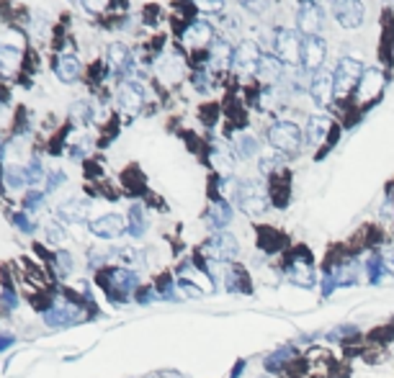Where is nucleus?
I'll return each mask as SVG.
<instances>
[{
    "label": "nucleus",
    "instance_id": "nucleus-21",
    "mask_svg": "<svg viewBox=\"0 0 394 378\" xmlns=\"http://www.w3.org/2000/svg\"><path fill=\"white\" fill-rule=\"evenodd\" d=\"M384 83H387V78H384V73H381L379 67H366L364 75H361V83H358V101H374L376 95L384 90Z\"/></svg>",
    "mask_w": 394,
    "mask_h": 378
},
{
    "label": "nucleus",
    "instance_id": "nucleus-15",
    "mask_svg": "<svg viewBox=\"0 0 394 378\" xmlns=\"http://www.w3.org/2000/svg\"><path fill=\"white\" fill-rule=\"evenodd\" d=\"M88 226H90V234H95L98 240H117L126 232V221L121 214H103Z\"/></svg>",
    "mask_w": 394,
    "mask_h": 378
},
{
    "label": "nucleus",
    "instance_id": "nucleus-52",
    "mask_svg": "<svg viewBox=\"0 0 394 378\" xmlns=\"http://www.w3.org/2000/svg\"><path fill=\"white\" fill-rule=\"evenodd\" d=\"M0 111H3V101H0Z\"/></svg>",
    "mask_w": 394,
    "mask_h": 378
},
{
    "label": "nucleus",
    "instance_id": "nucleus-36",
    "mask_svg": "<svg viewBox=\"0 0 394 378\" xmlns=\"http://www.w3.org/2000/svg\"><path fill=\"white\" fill-rule=\"evenodd\" d=\"M26 175H29V185H39V183L47 178V173H44V165H42V157H31V162L26 165Z\"/></svg>",
    "mask_w": 394,
    "mask_h": 378
},
{
    "label": "nucleus",
    "instance_id": "nucleus-32",
    "mask_svg": "<svg viewBox=\"0 0 394 378\" xmlns=\"http://www.w3.org/2000/svg\"><path fill=\"white\" fill-rule=\"evenodd\" d=\"M52 265H54L59 276H70L73 273V255L67 252V250H57V252L52 255Z\"/></svg>",
    "mask_w": 394,
    "mask_h": 378
},
{
    "label": "nucleus",
    "instance_id": "nucleus-9",
    "mask_svg": "<svg viewBox=\"0 0 394 378\" xmlns=\"http://www.w3.org/2000/svg\"><path fill=\"white\" fill-rule=\"evenodd\" d=\"M83 306L70 298V301H62V304H54L49 312H44V324L52 329H65V327H73L78 322H83Z\"/></svg>",
    "mask_w": 394,
    "mask_h": 378
},
{
    "label": "nucleus",
    "instance_id": "nucleus-47",
    "mask_svg": "<svg viewBox=\"0 0 394 378\" xmlns=\"http://www.w3.org/2000/svg\"><path fill=\"white\" fill-rule=\"evenodd\" d=\"M155 298H157V291H153V288H142V291L137 293L139 304H150V301H155Z\"/></svg>",
    "mask_w": 394,
    "mask_h": 378
},
{
    "label": "nucleus",
    "instance_id": "nucleus-17",
    "mask_svg": "<svg viewBox=\"0 0 394 378\" xmlns=\"http://www.w3.org/2000/svg\"><path fill=\"white\" fill-rule=\"evenodd\" d=\"M256 78L261 83H265L268 87L270 85H278V83L286 78V65L276 57V54H270V51H263L261 62H258Z\"/></svg>",
    "mask_w": 394,
    "mask_h": 378
},
{
    "label": "nucleus",
    "instance_id": "nucleus-48",
    "mask_svg": "<svg viewBox=\"0 0 394 378\" xmlns=\"http://www.w3.org/2000/svg\"><path fill=\"white\" fill-rule=\"evenodd\" d=\"M381 257H384V268H387L389 273H394V245L384 250V252H381Z\"/></svg>",
    "mask_w": 394,
    "mask_h": 378
},
{
    "label": "nucleus",
    "instance_id": "nucleus-24",
    "mask_svg": "<svg viewBox=\"0 0 394 378\" xmlns=\"http://www.w3.org/2000/svg\"><path fill=\"white\" fill-rule=\"evenodd\" d=\"M155 73L165 83H178L183 78V59L178 54H162L155 65Z\"/></svg>",
    "mask_w": 394,
    "mask_h": 378
},
{
    "label": "nucleus",
    "instance_id": "nucleus-43",
    "mask_svg": "<svg viewBox=\"0 0 394 378\" xmlns=\"http://www.w3.org/2000/svg\"><path fill=\"white\" fill-rule=\"evenodd\" d=\"M88 150H90V142H88V137H83L80 142H75V145L70 147V157H73V160H83L88 154Z\"/></svg>",
    "mask_w": 394,
    "mask_h": 378
},
{
    "label": "nucleus",
    "instance_id": "nucleus-26",
    "mask_svg": "<svg viewBox=\"0 0 394 378\" xmlns=\"http://www.w3.org/2000/svg\"><path fill=\"white\" fill-rule=\"evenodd\" d=\"M232 147H234V157H240V160H250V157H256L258 154L261 142H258L253 134H237Z\"/></svg>",
    "mask_w": 394,
    "mask_h": 378
},
{
    "label": "nucleus",
    "instance_id": "nucleus-39",
    "mask_svg": "<svg viewBox=\"0 0 394 378\" xmlns=\"http://www.w3.org/2000/svg\"><path fill=\"white\" fill-rule=\"evenodd\" d=\"M16 306H18V293L13 288H6V291L0 293V312L3 314L16 312Z\"/></svg>",
    "mask_w": 394,
    "mask_h": 378
},
{
    "label": "nucleus",
    "instance_id": "nucleus-19",
    "mask_svg": "<svg viewBox=\"0 0 394 378\" xmlns=\"http://www.w3.org/2000/svg\"><path fill=\"white\" fill-rule=\"evenodd\" d=\"M330 131H333V118L328 114H312V116L306 118V126H304V139L309 147H322L325 145V139L330 137Z\"/></svg>",
    "mask_w": 394,
    "mask_h": 378
},
{
    "label": "nucleus",
    "instance_id": "nucleus-13",
    "mask_svg": "<svg viewBox=\"0 0 394 378\" xmlns=\"http://www.w3.org/2000/svg\"><path fill=\"white\" fill-rule=\"evenodd\" d=\"M328 59V42L322 37H304V47H302V62L299 67H304L306 73H320L322 65Z\"/></svg>",
    "mask_w": 394,
    "mask_h": 378
},
{
    "label": "nucleus",
    "instance_id": "nucleus-8",
    "mask_svg": "<svg viewBox=\"0 0 394 378\" xmlns=\"http://www.w3.org/2000/svg\"><path fill=\"white\" fill-rule=\"evenodd\" d=\"M261 57H263L261 44L253 42V39H242V42L234 47L232 70L240 75V78H256L258 62H261Z\"/></svg>",
    "mask_w": 394,
    "mask_h": 378
},
{
    "label": "nucleus",
    "instance_id": "nucleus-30",
    "mask_svg": "<svg viewBox=\"0 0 394 378\" xmlns=\"http://www.w3.org/2000/svg\"><path fill=\"white\" fill-rule=\"evenodd\" d=\"M234 154L227 150V147H217L212 152V162H214V168L219 170L222 175H229L232 173V168H234V160H232Z\"/></svg>",
    "mask_w": 394,
    "mask_h": 378
},
{
    "label": "nucleus",
    "instance_id": "nucleus-35",
    "mask_svg": "<svg viewBox=\"0 0 394 378\" xmlns=\"http://www.w3.org/2000/svg\"><path fill=\"white\" fill-rule=\"evenodd\" d=\"M44 201H47V193H44V190H29V193H26V198H23V211H26V214L42 211Z\"/></svg>",
    "mask_w": 394,
    "mask_h": 378
},
{
    "label": "nucleus",
    "instance_id": "nucleus-25",
    "mask_svg": "<svg viewBox=\"0 0 394 378\" xmlns=\"http://www.w3.org/2000/svg\"><path fill=\"white\" fill-rule=\"evenodd\" d=\"M229 221H232V206L227 204L225 198L212 201V206L206 211V224L217 232H225V226H229Z\"/></svg>",
    "mask_w": 394,
    "mask_h": 378
},
{
    "label": "nucleus",
    "instance_id": "nucleus-54",
    "mask_svg": "<svg viewBox=\"0 0 394 378\" xmlns=\"http://www.w3.org/2000/svg\"><path fill=\"white\" fill-rule=\"evenodd\" d=\"M263 378H268V376H263Z\"/></svg>",
    "mask_w": 394,
    "mask_h": 378
},
{
    "label": "nucleus",
    "instance_id": "nucleus-27",
    "mask_svg": "<svg viewBox=\"0 0 394 378\" xmlns=\"http://www.w3.org/2000/svg\"><path fill=\"white\" fill-rule=\"evenodd\" d=\"M3 181H6L8 190H23L29 185V175H26V168L23 165H8L3 170Z\"/></svg>",
    "mask_w": 394,
    "mask_h": 378
},
{
    "label": "nucleus",
    "instance_id": "nucleus-4",
    "mask_svg": "<svg viewBox=\"0 0 394 378\" xmlns=\"http://www.w3.org/2000/svg\"><path fill=\"white\" fill-rule=\"evenodd\" d=\"M302 47H304V37L299 34V29H276L273 34V49H276V57L284 62V65L299 67L302 62Z\"/></svg>",
    "mask_w": 394,
    "mask_h": 378
},
{
    "label": "nucleus",
    "instance_id": "nucleus-18",
    "mask_svg": "<svg viewBox=\"0 0 394 378\" xmlns=\"http://www.w3.org/2000/svg\"><path fill=\"white\" fill-rule=\"evenodd\" d=\"M232 62H234V49L232 44L227 42V39H217L212 44V49H209V59H206V67L212 70V73L222 75L227 70H232Z\"/></svg>",
    "mask_w": 394,
    "mask_h": 378
},
{
    "label": "nucleus",
    "instance_id": "nucleus-34",
    "mask_svg": "<svg viewBox=\"0 0 394 378\" xmlns=\"http://www.w3.org/2000/svg\"><path fill=\"white\" fill-rule=\"evenodd\" d=\"M292 358H294V350L292 348L276 350L273 355L265 358V368H268V371H281V368H284V365L289 363Z\"/></svg>",
    "mask_w": 394,
    "mask_h": 378
},
{
    "label": "nucleus",
    "instance_id": "nucleus-51",
    "mask_svg": "<svg viewBox=\"0 0 394 378\" xmlns=\"http://www.w3.org/2000/svg\"><path fill=\"white\" fill-rule=\"evenodd\" d=\"M0 59H3V49H0Z\"/></svg>",
    "mask_w": 394,
    "mask_h": 378
},
{
    "label": "nucleus",
    "instance_id": "nucleus-45",
    "mask_svg": "<svg viewBox=\"0 0 394 378\" xmlns=\"http://www.w3.org/2000/svg\"><path fill=\"white\" fill-rule=\"evenodd\" d=\"M338 288V281L333 276V270H325V278H322V296H333V291Z\"/></svg>",
    "mask_w": 394,
    "mask_h": 378
},
{
    "label": "nucleus",
    "instance_id": "nucleus-50",
    "mask_svg": "<svg viewBox=\"0 0 394 378\" xmlns=\"http://www.w3.org/2000/svg\"><path fill=\"white\" fill-rule=\"evenodd\" d=\"M67 3H80V0H67Z\"/></svg>",
    "mask_w": 394,
    "mask_h": 378
},
{
    "label": "nucleus",
    "instance_id": "nucleus-53",
    "mask_svg": "<svg viewBox=\"0 0 394 378\" xmlns=\"http://www.w3.org/2000/svg\"><path fill=\"white\" fill-rule=\"evenodd\" d=\"M389 3H394V0H389Z\"/></svg>",
    "mask_w": 394,
    "mask_h": 378
},
{
    "label": "nucleus",
    "instance_id": "nucleus-46",
    "mask_svg": "<svg viewBox=\"0 0 394 378\" xmlns=\"http://www.w3.org/2000/svg\"><path fill=\"white\" fill-rule=\"evenodd\" d=\"M193 85H196V90H201V93H209V75L196 73L193 75Z\"/></svg>",
    "mask_w": 394,
    "mask_h": 378
},
{
    "label": "nucleus",
    "instance_id": "nucleus-14",
    "mask_svg": "<svg viewBox=\"0 0 394 378\" xmlns=\"http://www.w3.org/2000/svg\"><path fill=\"white\" fill-rule=\"evenodd\" d=\"M106 62H109V70L117 75L119 80H126V75L134 70V54H131V49L124 42L109 44V49H106Z\"/></svg>",
    "mask_w": 394,
    "mask_h": 378
},
{
    "label": "nucleus",
    "instance_id": "nucleus-10",
    "mask_svg": "<svg viewBox=\"0 0 394 378\" xmlns=\"http://www.w3.org/2000/svg\"><path fill=\"white\" fill-rule=\"evenodd\" d=\"M333 18L345 31L361 29L366 23V6L361 0H333Z\"/></svg>",
    "mask_w": 394,
    "mask_h": 378
},
{
    "label": "nucleus",
    "instance_id": "nucleus-2",
    "mask_svg": "<svg viewBox=\"0 0 394 378\" xmlns=\"http://www.w3.org/2000/svg\"><path fill=\"white\" fill-rule=\"evenodd\" d=\"M265 137H268V145L273 147L278 154H294V152H299L304 131L294 124V121H276V124L268 126Z\"/></svg>",
    "mask_w": 394,
    "mask_h": 378
},
{
    "label": "nucleus",
    "instance_id": "nucleus-33",
    "mask_svg": "<svg viewBox=\"0 0 394 378\" xmlns=\"http://www.w3.org/2000/svg\"><path fill=\"white\" fill-rule=\"evenodd\" d=\"M284 168V154H263L261 160H258V170L263 175H273L276 170Z\"/></svg>",
    "mask_w": 394,
    "mask_h": 378
},
{
    "label": "nucleus",
    "instance_id": "nucleus-42",
    "mask_svg": "<svg viewBox=\"0 0 394 378\" xmlns=\"http://www.w3.org/2000/svg\"><path fill=\"white\" fill-rule=\"evenodd\" d=\"M111 0H80V6L85 8L90 16H101L106 8H109Z\"/></svg>",
    "mask_w": 394,
    "mask_h": 378
},
{
    "label": "nucleus",
    "instance_id": "nucleus-29",
    "mask_svg": "<svg viewBox=\"0 0 394 378\" xmlns=\"http://www.w3.org/2000/svg\"><path fill=\"white\" fill-rule=\"evenodd\" d=\"M225 288L229 293H250V284H248V276H245V270H227L225 273Z\"/></svg>",
    "mask_w": 394,
    "mask_h": 378
},
{
    "label": "nucleus",
    "instance_id": "nucleus-6",
    "mask_svg": "<svg viewBox=\"0 0 394 378\" xmlns=\"http://www.w3.org/2000/svg\"><path fill=\"white\" fill-rule=\"evenodd\" d=\"M297 29L302 37H320L325 29V8L317 0H302L297 8Z\"/></svg>",
    "mask_w": 394,
    "mask_h": 378
},
{
    "label": "nucleus",
    "instance_id": "nucleus-40",
    "mask_svg": "<svg viewBox=\"0 0 394 378\" xmlns=\"http://www.w3.org/2000/svg\"><path fill=\"white\" fill-rule=\"evenodd\" d=\"M240 3H242V8H245L248 13L261 16V13H265V11H268L273 0H240Z\"/></svg>",
    "mask_w": 394,
    "mask_h": 378
},
{
    "label": "nucleus",
    "instance_id": "nucleus-16",
    "mask_svg": "<svg viewBox=\"0 0 394 378\" xmlns=\"http://www.w3.org/2000/svg\"><path fill=\"white\" fill-rule=\"evenodd\" d=\"M309 98H312L317 106H328L333 98H335V83H333V73L330 70H320V73L312 75L309 80Z\"/></svg>",
    "mask_w": 394,
    "mask_h": 378
},
{
    "label": "nucleus",
    "instance_id": "nucleus-37",
    "mask_svg": "<svg viewBox=\"0 0 394 378\" xmlns=\"http://www.w3.org/2000/svg\"><path fill=\"white\" fill-rule=\"evenodd\" d=\"M65 183H67L65 170H49V173H47V185H44V193H54V190L62 188Z\"/></svg>",
    "mask_w": 394,
    "mask_h": 378
},
{
    "label": "nucleus",
    "instance_id": "nucleus-5",
    "mask_svg": "<svg viewBox=\"0 0 394 378\" xmlns=\"http://www.w3.org/2000/svg\"><path fill=\"white\" fill-rule=\"evenodd\" d=\"M201 252H204L206 260L222 265V262H229L240 255V242H237V237L229 232H214L212 237L206 240L204 248H201Z\"/></svg>",
    "mask_w": 394,
    "mask_h": 378
},
{
    "label": "nucleus",
    "instance_id": "nucleus-49",
    "mask_svg": "<svg viewBox=\"0 0 394 378\" xmlns=\"http://www.w3.org/2000/svg\"><path fill=\"white\" fill-rule=\"evenodd\" d=\"M11 345H16L13 335H0V353H3V350H8Z\"/></svg>",
    "mask_w": 394,
    "mask_h": 378
},
{
    "label": "nucleus",
    "instance_id": "nucleus-41",
    "mask_svg": "<svg viewBox=\"0 0 394 378\" xmlns=\"http://www.w3.org/2000/svg\"><path fill=\"white\" fill-rule=\"evenodd\" d=\"M65 240H67V234L62 226L54 224V221L47 224V242H49V245H59V242H65Z\"/></svg>",
    "mask_w": 394,
    "mask_h": 378
},
{
    "label": "nucleus",
    "instance_id": "nucleus-20",
    "mask_svg": "<svg viewBox=\"0 0 394 378\" xmlns=\"http://www.w3.org/2000/svg\"><path fill=\"white\" fill-rule=\"evenodd\" d=\"M183 44L191 47V49H204L209 44H214V26L204 18H196L191 23L189 29L183 31Z\"/></svg>",
    "mask_w": 394,
    "mask_h": 378
},
{
    "label": "nucleus",
    "instance_id": "nucleus-3",
    "mask_svg": "<svg viewBox=\"0 0 394 378\" xmlns=\"http://www.w3.org/2000/svg\"><path fill=\"white\" fill-rule=\"evenodd\" d=\"M366 67L353 57H340L338 67L333 70V83H335V98L338 101H345L353 90L361 83V75H364Z\"/></svg>",
    "mask_w": 394,
    "mask_h": 378
},
{
    "label": "nucleus",
    "instance_id": "nucleus-23",
    "mask_svg": "<svg viewBox=\"0 0 394 378\" xmlns=\"http://www.w3.org/2000/svg\"><path fill=\"white\" fill-rule=\"evenodd\" d=\"M88 211H90V201L85 198H67L57 206V217L67 224H83L88 219Z\"/></svg>",
    "mask_w": 394,
    "mask_h": 378
},
{
    "label": "nucleus",
    "instance_id": "nucleus-44",
    "mask_svg": "<svg viewBox=\"0 0 394 378\" xmlns=\"http://www.w3.org/2000/svg\"><path fill=\"white\" fill-rule=\"evenodd\" d=\"M196 3V8H201V11H209V13H219L222 8H225L227 0H193Z\"/></svg>",
    "mask_w": 394,
    "mask_h": 378
},
{
    "label": "nucleus",
    "instance_id": "nucleus-12",
    "mask_svg": "<svg viewBox=\"0 0 394 378\" xmlns=\"http://www.w3.org/2000/svg\"><path fill=\"white\" fill-rule=\"evenodd\" d=\"M117 106L124 114H137L145 106V85L139 80H121V85L117 87Z\"/></svg>",
    "mask_w": 394,
    "mask_h": 378
},
{
    "label": "nucleus",
    "instance_id": "nucleus-11",
    "mask_svg": "<svg viewBox=\"0 0 394 378\" xmlns=\"http://www.w3.org/2000/svg\"><path fill=\"white\" fill-rule=\"evenodd\" d=\"M52 73H54V78H57L59 83L73 85V83L80 80V75H83L80 57H78V54H73V51H59V54H54Z\"/></svg>",
    "mask_w": 394,
    "mask_h": 378
},
{
    "label": "nucleus",
    "instance_id": "nucleus-28",
    "mask_svg": "<svg viewBox=\"0 0 394 378\" xmlns=\"http://www.w3.org/2000/svg\"><path fill=\"white\" fill-rule=\"evenodd\" d=\"M126 232L131 234V237H145L147 232V214H145V206L134 204L129 209V221H126Z\"/></svg>",
    "mask_w": 394,
    "mask_h": 378
},
{
    "label": "nucleus",
    "instance_id": "nucleus-22",
    "mask_svg": "<svg viewBox=\"0 0 394 378\" xmlns=\"http://www.w3.org/2000/svg\"><path fill=\"white\" fill-rule=\"evenodd\" d=\"M286 281H292L294 286H302V288H312L317 276H314L312 262H309L306 255H299V257L286 268Z\"/></svg>",
    "mask_w": 394,
    "mask_h": 378
},
{
    "label": "nucleus",
    "instance_id": "nucleus-7",
    "mask_svg": "<svg viewBox=\"0 0 394 378\" xmlns=\"http://www.w3.org/2000/svg\"><path fill=\"white\" fill-rule=\"evenodd\" d=\"M139 273L134 270H126V268H114V270H101V276H98V284L103 286V291L106 293H119V296H126L129 291L139 288Z\"/></svg>",
    "mask_w": 394,
    "mask_h": 378
},
{
    "label": "nucleus",
    "instance_id": "nucleus-1",
    "mask_svg": "<svg viewBox=\"0 0 394 378\" xmlns=\"http://www.w3.org/2000/svg\"><path fill=\"white\" fill-rule=\"evenodd\" d=\"M232 198L248 217H263L268 211V193L258 181H232Z\"/></svg>",
    "mask_w": 394,
    "mask_h": 378
},
{
    "label": "nucleus",
    "instance_id": "nucleus-38",
    "mask_svg": "<svg viewBox=\"0 0 394 378\" xmlns=\"http://www.w3.org/2000/svg\"><path fill=\"white\" fill-rule=\"evenodd\" d=\"M13 224L21 229V234H34V232H37V224L31 221L26 211H16V214H13Z\"/></svg>",
    "mask_w": 394,
    "mask_h": 378
},
{
    "label": "nucleus",
    "instance_id": "nucleus-31",
    "mask_svg": "<svg viewBox=\"0 0 394 378\" xmlns=\"http://www.w3.org/2000/svg\"><path fill=\"white\" fill-rule=\"evenodd\" d=\"M384 273H387V268H384V257H381L379 252H374L371 257L366 260V276H369V284H379Z\"/></svg>",
    "mask_w": 394,
    "mask_h": 378
}]
</instances>
